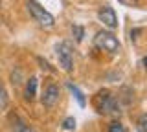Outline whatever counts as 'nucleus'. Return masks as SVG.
<instances>
[{
	"instance_id": "obj_15",
	"label": "nucleus",
	"mask_w": 147,
	"mask_h": 132,
	"mask_svg": "<svg viewBox=\"0 0 147 132\" xmlns=\"http://www.w3.org/2000/svg\"><path fill=\"white\" fill-rule=\"evenodd\" d=\"M145 123H147V117H145V116H142V117H140V129H142V132H144V130L147 129V125H145Z\"/></svg>"
},
{
	"instance_id": "obj_2",
	"label": "nucleus",
	"mask_w": 147,
	"mask_h": 132,
	"mask_svg": "<svg viewBox=\"0 0 147 132\" xmlns=\"http://www.w3.org/2000/svg\"><path fill=\"white\" fill-rule=\"evenodd\" d=\"M28 9H30L31 17H33V19L39 22L42 28H53V26H55L53 15H52V13H48L42 6H40V4H37L35 0H28Z\"/></svg>"
},
{
	"instance_id": "obj_13",
	"label": "nucleus",
	"mask_w": 147,
	"mask_h": 132,
	"mask_svg": "<svg viewBox=\"0 0 147 132\" xmlns=\"http://www.w3.org/2000/svg\"><path fill=\"white\" fill-rule=\"evenodd\" d=\"M72 31L76 33V39H77V42H81L83 40V28H79V26H74Z\"/></svg>"
},
{
	"instance_id": "obj_4",
	"label": "nucleus",
	"mask_w": 147,
	"mask_h": 132,
	"mask_svg": "<svg viewBox=\"0 0 147 132\" xmlns=\"http://www.w3.org/2000/svg\"><path fill=\"white\" fill-rule=\"evenodd\" d=\"M96 46L105 50V52H109V53H116L119 50V42L112 33L101 31V33H98V37H96Z\"/></svg>"
},
{
	"instance_id": "obj_8",
	"label": "nucleus",
	"mask_w": 147,
	"mask_h": 132,
	"mask_svg": "<svg viewBox=\"0 0 147 132\" xmlns=\"http://www.w3.org/2000/svg\"><path fill=\"white\" fill-rule=\"evenodd\" d=\"M13 130L15 132H33V129H31L30 125H26V123L22 119H18V117L13 119Z\"/></svg>"
},
{
	"instance_id": "obj_10",
	"label": "nucleus",
	"mask_w": 147,
	"mask_h": 132,
	"mask_svg": "<svg viewBox=\"0 0 147 132\" xmlns=\"http://www.w3.org/2000/svg\"><path fill=\"white\" fill-rule=\"evenodd\" d=\"M6 107H7V92L4 88V84L0 83V110H4Z\"/></svg>"
},
{
	"instance_id": "obj_3",
	"label": "nucleus",
	"mask_w": 147,
	"mask_h": 132,
	"mask_svg": "<svg viewBox=\"0 0 147 132\" xmlns=\"http://www.w3.org/2000/svg\"><path fill=\"white\" fill-rule=\"evenodd\" d=\"M55 53H57L59 64L63 66V70L72 72L74 70V53H72L70 44L68 42H59L57 46H55Z\"/></svg>"
},
{
	"instance_id": "obj_16",
	"label": "nucleus",
	"mask_w": 147,
	"mask_h": 132,
	"mask_svg": "<svg viewBox=\"0 0 147 132\" xmlns=\"http://www.w3.org/2000/svg\"><path fill=\"white\" fill-rule=\"evenodd\" d=\"M119 2H125V0H119Z\"/></svg>"
},
{
	"instance_id": "obj_1",
	"label": "nucleus",
	"mask_w": 147,
	"mask_h": 132,
	"mask_svg": "<svg viewBox=\"0 0 147 132\" xmlns=\"http://www.w3.org/2000/svg\"><path fill=\"white\" fill-rule=\"evenodd\" d=\"M96 103H98V110L101 114H107V116H119V112H121L119 110V105H118V99L109 92H99Z\"/></svg>"
},
{
	"instance_id": "obj_6",
	"label": "nucleus",
	"mask_w": 147,
	"mask_h": 132,
	"mask_svg": "<svg viewBox=\"0 0 147 132\" xmlns=\"http://www.w3.org/2000/svg\"><path fill=\"white\" fill-rule=\"evenodd\" d=\"M57 101H59V86L50 83L42 92V105L48 107V108H52V107H55Z\"/></svg>"
},
{
	"instance_id": "obj_7",
	"label": "nucleus",
	"mask_w": 147,
	"mask_h": 132,
	"mask_svg": "<svg viewBox=\"0 0 147 132\" xmlns=\"http://www.w3.org/2000/svg\"><path fill=\"white\" fill-rule=\"evenodd\" d=\"M37 77H31L30 81H28V84H26V99H33L35 97V94H37Z\"/></svg>"
},
{
	"instance_id": "obj_9",
	"label": "nucleus",
	"mask_w": 147,
	"mask_h": 132,
	"mask_svg": "<svg viewBox=\"0 0 147 132\" xmlns=\"http://www.w3.org/2000/svg\"><path fill=\"white\" fill-rule=\"evenodd\" d=\"M68 88H70V92H72L74 95H76L77 103H79L81 107H85V105H86V99H85V95H83V92H81V90L77 88L76 84H72V83H68Z\"/></svg>"
},
{
	"instance_id": "obj_11",
	"label": "nucleus",
	"mask_w": 147,
	"mask_h": 132,
	"mask_svg": "<svg viewBox=\"0 0 147 132\" xmlns=\"http://www.w3.org/2000/svg\"><path fill=\"white\" fill-rule=\"evenodd\" d=\"M63 129L64 130H74L76 129V119H74V117H66L64 123H63Z\"/></svg>"
},
{
	"instance_id": "obj_12",
	"label": "nucleus",
	"mask_w": 147,
	"mask_h": 132,
	"mask_svg": "<svg viewBox=\"0 0 147 132\" xmlns=\"http://www.w3.org/2000/svg\"><path fill=\"white\" fill-rule=\"evenodd\" d=\"M109 132H127L125 130V127L121 125V123H118V121H114L112 125L109 127Z\"/></svg>"
},
{
	"instance_id": "obj_5",
	"label": "nucleus",
	"mask_w": 147,
	"mask_h": 132,
	"mask_svg": "<svg viewBox=\"0 0 147 132\" xmlns=\"http://www.w3.org/2000/svg\"><path fill=\"white\" fill-rule=\"evenodd\" d=\"M98 17H99V20L103 22L107 28H110V29L118 28V17H116V11H114L110 6H103V7H101L99 13H98Z\"/></svg>"
},
{
	"instance_id": "obj_14",
	"label": "nucleus",
	"mask_w": 147,
	"mask_h": 132,
	"mask_svg": "<svg viewBox=\"0 0 147 132\" xmlns=\"http://www.w3.org/2000/svg\"><path fill=\"white\" fill-rule=\"evenodd\" d=\"M37 61H39V64H40V68H42V70H48V72H52V66L48 64V61H44L42 57H37Z\"/></svg>"
}]
</instances>
